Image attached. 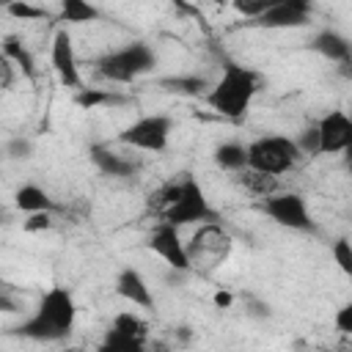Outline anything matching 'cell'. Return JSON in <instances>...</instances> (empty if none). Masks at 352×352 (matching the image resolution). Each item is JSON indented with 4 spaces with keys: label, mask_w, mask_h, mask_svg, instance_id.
<instances>
[{
    "label": "cell",
    "mask_w": 352,
    "mask_h": 352,
    "mask_svg": "<svg viewBox=\"0 0 352 352\" xmlns=\"http://www.w3.org/2000/svg\"><path fill=\"white\" fill-rule=\"evenodd\" d=\"M170 132H173V118L170 116H162V113H148V116H140L135 118L132 124H126L116 140L126 148H135V151H148V154H160L168 148L170 143Z\"/></svg>",
    "instance_id": "cell-6"
},
{
    "label": "cell",
    "mask_w": 352,
    "mask_h": 352,
    "mask_svg": "<svg viewBox=\"0 0 352 352\" xmlns=\"http://www.w3.org/2000/svg\"><path fill=\"white\" fill-rule=\"evenodd\" d=\"M96 352H148V341H135L116 330H107L102 344L96 346Z\"/></svg>",
    "instance_id": "cell-24"
},
{
    "label": "cell",
    "mask_w": 352,
    "mask_h": 352,
    "mask_svg": "<svg viewBox=\"0 0 352 352\" xmlns=\"http://www.w3.org/2000/svg\"><path fill=\"white\" fill-rule=\"evenodd\" d=\"M311 3L308 0H275L264 16H258L253 25L267 28V30H292V28H302L311 22Z\"/></svg>",
    "instance_id": "cell-12"
},
{
    "label": "cell",
    "mask_w": 352,
    "mask_h": 352,
    "mask_svg": "<svg viewBox=\"0 0 352 352\" xmlns=\"http://www.w3.org/2000/svg\"><path fill=\"white\" fill-rule=\"evenodd\" d=\"M231 250V236L223 226L217 223H204L195 228L190 245H187V253L192 258V267L204 258H212V261H223Z\"/></svg>",
    "instance_id": "cell-10"
},
{
    "label": "cell",
    "mask_w": 352,
    "mask_h": 352,
    "mask_svg": "<svg viewBox=\"0 0 352 352\" xmlns=\"http://www.w3.org/2000/svg\"><path fill=\"white\" fill-rule=\"evenodd\" d=\"M113 286H116V294H118L121 300H126L129 305H138V308H143V311H151V308H154L151 286H148V280L143 278L140 270H135V267L118 270Z\"/></svg>",
    "instance_id": "cell-14"
},
{
    "label": "cell",
    "mask_w": 352,
    "mask_h": 352,
    "mask_svg": "<svg viewBox=\"0 0 352 352\" xmlns=\"http://www.w3.org/2000/svg\"><path fill=\"white\" fill-rule=\"evenodd\" d=\"M162 220L182 231L184 226L214 223V220H217V212L212 209V204H209L204 187H201L190 173H182V179H179V195H176V201L162 212Z\"/></svg>",
    "instance_id": "cell-5"
},
{
    "label": "cell",
    "mask_w": 352,
    "mask_h": 352,
    "mask_svg": "<svg viewBox=\"0 0 352 352\" xmlns=\"http://www.w3.org/2000/svg\"><path fill=\"white\" fill-rule=\"evenodd\" d=\"M66 352H85V349H80V346H69Z\"/></svg>",
    "instance_id": "cell-39"
},
{
    "label": "cell",
    "mask_w": 352,
    "mask_h": 352,
    "mask_svg": "<svg viewBox=\"0 0 352 352\" xmlns=\"http://www.w3.org/2000/svg\"><path fill=\"white\" fill-rule=\"evenodd\" d=\"M253 316H270V305L267 302H250V308H248Z\"/></svg>",
    "instance_id": "cell-36"
},
{
    "label": "cell",
    "mask_w": 352,
    "mask_h": 352,
    "mask_svg": "<svg viewBox=\"0 0 352 352\" xmlns=\"http://www.w3.org/2000/svg\"><path fill=\"white\" fill-rule=\"evenodd\" d=\"M314 52H319L322 58H327V60H333L336 66L338 63H344L346 58H352V41L346 38V36H341L338 30H330V28H324V30H319V33H314V38H311V44H308Z\"/></svg>",
    "instance_id": "cell-15"
},
{
    "label": "cell",
    "mask_w": 352,
    "mask_h": 352,
    "mask_svg": "<svg viewBox=\"0 0 352 352\" xmlns=\"http://www.w3.org/2000/svg\"><path fill=\"white\" fill-rule=\"evenodd\" d=\"M212 302H214V308L228 311V308L234 305V292H228V289H217V292L212 294Z\"/></svg>",
    "instance_id": "cell-33"
},
{
    "label": "cell",
    "mask_w": 352,
    "mask_h": 352,
    "mask_svg": "<svg viewBox=\"0 0 352 352\" xmlns=\"http://www.w3.org/2000/svg\"><path fill=\"white\" fill-rule=\"evenodd\" d=\"M77 322V302L66 286H52L41 294L36 311L16 324V336L30 338V341H66L74 330Z\"/></svg>",
    "instance_id": "cell-1"
},
{
    "label": "cell",
    "mask_w": 352,
    "mask_h": 352,
    "mask_svg": "<svg viewBox=\"0 0 352 352\" xmlns=\"http://www.w3.org/2000/svg\"><path fill=\"white\" fill-rule=\"evenodd\" d=\"M50 69L55 72L58 82L69 91H82V74H80V63H77V52H74V38L69 33L66 25L55 28L52 38H50Z\"/></svg>",
    "instance_id": "cell-8"
},
{
    "label": "cell",
    "mask_w": 352,
    "mask_h": 352,
    "mask_svg": "<svg viewBox=\"0 0 352 352\" xmlns=\"http://www.w3.org/2000/svg\"><path fill=\"white\" fill-rule=\"evenodd\" d=\"M272 3H275V0H236V3H234V11H236L242 19H248V22L253 25L258 16L267 14V8H270Z\"/></svg>",
    "instance_id": "cell-27"
},
{
    "label": "cell",
    "mask_w": 352,
    "mask_h": 352,
    "mask_svg": "<svg viewBox=\"0 0 352 352\" xmlns=\"http://www.w3.org/2000/svg\"><path fill=\"white\" fill-rule=\"evenodd\" d=\"M330 256H333L336 267L352 280V239H349V236H338V239H333V245H330Z\"/></svg>",
    "instance_id": "cell-26"
},
{
    "label": "cell",
    "mask_w": 352,
    "mask_h": 352,
    "mask_svg": "<svg viewBox=\"0 0 352 352\" xmlns=\"http://www.w3.org/2000/svg\"><path fill=\"white\" fill-rule=\"evenodd\" d=\"M52 228V212H36V214H25L22 220V231L25 234H44Z\"/></svg>",
    "instance_id": "cell-29"
},
{
    "label": "cell",
    "mask_w": 352,
    "mask_h": 352,
    "mask_svg": "<svg viewBox=\"0 0 352 352\" xmlns=\"http://www.w3.org/2000/svg\"><path fill=\"white\" fill-rule=\"evenodd\" d=\"M99 16H102V11L85 0H63L60 11H58V22H63V25H85V22H96Z\"/></svg>",
    "instance_id": "cell-21"
},
{
    "label": "cell",
    "mask_w": 352,
    "mask_h": 352,
    "mask_svg": "<svg viewBox=\"0 0 352 352\" xmlns=\"http://www.w3.org/2000/svg\"><path fill=\"white\" fill-rule=\"evenodd\" d=\"M261 212L272 223H278V226H283L289 231L316 234V223H314V217L308 212V204H305V198L300 192L278 190V192H272L270 198L261 201Z\"/></svg>",
    "instance_id": "cell-7"
},
{
    "label": "cell",
    "mask_w": 352,
    "mask_h": 352,
    "mask_svg": "<svg viewBox=\"0 0 352 352\" xmlns=\"http://www.w3.org/2000/svg\"><path fill=\"white\" fill-rule=\"evenodd\" d=\"M258 94V74L239 63H223L217 80L212 82L204 102L228 121H242Z\"/></svg>",
    "instance_id": "cell-2"
},
{
    "label": "cell",
    "mask_w": 352,
    "mask_h": 352,
    "mask_svg": "<svg viewBox=\"0 0 352 352\" xmlns=\"http://www.w3.org/2000/svg\"><path fill=\"white\" fill-rule=\"evenodd\" d=\"M300 160H302V151L289 135H261L248 143V168L275 179L289 173Z\"/></svg>",
    "instance_id": "cell-4"
},
{
    "label": "cell",
    "mask_w": 352,
    "mask_h": 352,
    "mask_svg": "<svg viewBox=\"0 0 352 352\" xmlns=\"http://www.w3.org/2000/svg\"><path fill=\"white\" fill-rule=\"evenodd\" d=\"M88 157L91 162L104 173V176H116V179H129L140 170V160L138 157H129L124 151H116L110 146H102V143H94L88 148Z\"/></svg>",
    "instance_id": "cell-13"
},
{
    "label": "cell",
    "mask_w": 352,
    "mask_h": 352,
    "mask_svg": "<svg viewBox=\"0 0 352 352\" xmlns=\"http://www.w3.org/2000/svg\"><path fill=\"white\" fill-rule=\"evenodd\" d=\"M333 327H336L341 336H349V338H352V300H346V302L333 314Z\"/></svg>",
    "instance_id": "cell-31"
},
{
    "label": "cell",
    "mask_w": 352,
    "mask_h": 352,
    "mask_svg": "<svg viewBox=\"0 0 352 352\" xmlns=\"http://www.w3.org/2000/svg\"><path fill=\"white\" fill-rule=\"evenodd\" d=\"M236 182H239V187H245V192L248 195H253V198H270L272 192H278V179L275 176H267V173H258V170H242V173H236Z\"/></svg>",
    "instance_id": "cell-22"
},
{
    "label": "cell",
    "mask_w": 352,
    "mask_h": 352,
    "mask_svg": "<svg viewBox=\"0 0 352 352\" xmlns=\"http://www.w3.org/2000/svg\"><path fill=\"white\" fill-rule=\"evenodd\" d=\"M74 104L80 110H99V107H121L129 102V96H124L121 91L116 88H96V85H85L82 91H77L74 96Z\"/></svg>",
    "instance_id": "cell-16"
},
{
    "label": "cell",
    "mask_w": 352,
    "mask_h": 352,
    "mask_svg": "<svg viewBox=\"0 0 352 352\" xmlns=\"http://www.w3.org/2000/svg\"><path fill=\"white\" fill-rule=\"evenodd\" d=\"M3 58L11 60L22 77L36 80V74H38L36 72V58H33V52L28 50V44L19 36H14V33H6L3 36Z\"/></svg>",
    "instance_id": "cell-17"
},
{
    "label": "cell",
    "mask_w": 352,
    "mask_h": 352,
    "mask_svg": "<svg viewBox=\"0 0 352 352\" xmlns=\"http://www.w3.org/2000/svg\"><path fill=\"white\" fill-rule=\"evenodd\" d=\"M294 143L302 151V157H319L322 154L319 151V129H316V124H308L305 129H300V135L294 138Z\"/></svg>",
    "instance_id": "cell-28"
},
{
    "label": "cell",
    "mask_w": 352,
    "mask_h": 352,
    "mask_svg": "<svg viewBox=\"0 0 352 352\" xmlns=\"http://www.w3.org/2000/svg\"><path fill=\"white\" fill-rule=\"evenodd\" d=\"M214 162L217 168L228 170V173H242L248 170V143H236V140H223L214 148Z\"/></svg>",
    "instance_id": "cell-20"
},
{
    "label": "cell",
    "mask_w": 352,
    "mask_h": 352,
    "mask_svg": "<svg viewBox=\"0 0 352 352\" xmlns=\"http://www.w3.org/2000/svg\"><path fill=\"white\" fill-rule=\"evenodd\" d=\"M110 330H116V333H121L126 338H135V341H148V322L140 314H135V311L116 314Z\"/></svg>",
    "instance_id": "cell-23"
},
{
    "label": "cell",
    "mask_w": 352,
    "mask_h": 352,
    "mask_svg": "<svg viewBox=\"0 0 352 352\" xmlns=\"http://www.w3.org/2000/svg\"><path fill=\"white\" fill-rule=\"evenodd\" d=\"M6 154H8L11 160H28V157L33 154V143H30L28 138H22V135L8 138V140H6Z\"/></svg>",
    "instance_id": "cell-30"
},
{
    "label": "cell",
    "mask_w": 352,
    "mask_h": 352,
    "mask_svg": "<svg viewBox=\"0 0 352 352\" xmlns=\"http://www.w3.org/2000/svg\"><path fill=\"white\" fill-rule=\"evenodd\" d=\"M146 245H148V250H151L154 256H160L173 272H190V270H192V258H190V253H187V242L182 239L179 228H173L170 223L160 220V223L151 228Z\"/></svg>",
    "instance_id": "cell-9"
},
{
    "label": "cell",
    "mask_w": 352,
    "mask_h": 352,
    "mask_svg": "<svg viewBox=\"0 0 352 352\" xmlns=\"http://www.w3.org/2000/svg\"><path fill=\"white\" fill-rule=\"evenodd\" d=\"M319 151L322 154H344L352 143V116L346 110H327L319 121Z\"/></svg>",
    "instance_id": "cell-11"
},
{
    "label": "cell",
    "mask_w": 352,
    "mask_h": 352,
    "mask_svg": "<svg viewBox=\"0 0 352 352\" xmlns=\"http://www.w3.org/2000/svg\"><path fill=\"white\" fill-rule=\"evenodd\" d=\"M14 206L25 214H36V212H55V201L50 198V192L33 182L19 184L14 192Z\"/></svg>",
    "instance_id": "cell-18"
},
{
    "label": "cell",
    "mask_w": 352,
    "mask_h": 352,
    "mask_svg": "<svg viewBox=\"0 0 352 352\" xmlns=\"http://www.w3.org/2000/svg\"><path fill=\"white\" fill-rule=\"evenodd\" d=\"M157 66V52L146 44V41H129L118 50L104 52L96 60V77L113 85H126L135 82L138 77L148 74Z\"/></svg>",
    "instance_id": "cell-3"
},
{
    "label": "cell",
    "mask_w": 352,
    "mask_h": 352,
    "mask_svg": "<svg viewBox=\"0 0 352 352\" xmlns=\"http://www.w3.org/2000/svg\"><path fill=\"white\" fill-rule=\"evenodd\" d=\"M176 338H179V341H190V338H192V330H190L187 324H182V327H176Z\"/></svg>",
    "instance_id": "cell-37"
},
{
    "label": "cell",
    "mask_w": 352,
    "mask_h": 352,
    "mask_svg": "<svg viewBox=\"0 0 352 352\" xmlns=\"http://www.w3.org/2000/svg\"><path fill=\"white\" fill-rule=\"evenodd\" d=\"M3 14L19 19V22H36V19H44L47 16V8L44 6H33V3H25V0H14V3H6L3 6Z\"/></svg>",
    "instance_id": "cell-25"
},
{
    "label": "cell",
    "mask_w": 352,
    "mask_h": 352,
    "mask_svg": "<svg viewBox=\"0 0 352 352\" xmlns=\"http://www.w3.org/2000/svg\"><path fill=\"white\" fill-rule=\"evenodd\" d=\"M341 157H344V168H346V170L352 173V143H349V148H346V151H344Z\"/></svg>",
    "instance_id": "cell-38"
},
{
    "label": "cell",
    "mask_w": 352,
    "mask_h": 352,
    "mask_svg": "<svg viewBox=\"0 0 352 352\" xmlns=\"http://www.w3.org/2000/svg\"><path fill=\"white\" fill-rule=\"evenodd\" d=\"M19 72H16V66L11 63V60H6V58H0V88L3 91H11V85H14V77H16Z\"/></svg>",
    "instance_id": "cell-32"
},
{
    "label": "cell",
    "mask_w": 352,
    "mask_h": 352,
    "mask_svg": "<svg viewBox=\"0 0 352 352\" xmlns=\"http://www.w3.org/2000/svg\"><path fill=\"white\" fill-rule=\"evenodd\" d=\"M336 72H338V77L352 80V58H346L344 63H338V66H336Z\"/></svg>",
    "instance_id": "cell-35"
},
{
    "label": "cell",
    "mask_w": 352,
    "mask_h": 352,
    "mask_svg": "<svg viewBox=\"0 0 352 352\" xmlns=\"http://www.w3.org/2000/svg\"><path fill=\"white\" fill-rule=\"evenodd\" d=\"M157 85L176 96H206L212 88V82L204 74H170V77H160Z\"/></svg>",
    "instance_id": "cell-19"
},
{
    "label": "cell",
    "mask_w": 352,
    "mask_h": 352,
    "mask_svg": "<svg viewBox=\"0 0 352 352\" xmlns=\"http://www.w3.org/2000/svg\"><path fill=\"white\" fill-rule=\"evenodd\" d=\"M148 352H176V346L168 338H154L148 341Z\"/></svg>",
    "instance_id": "cell-34"
}]
</instances>
